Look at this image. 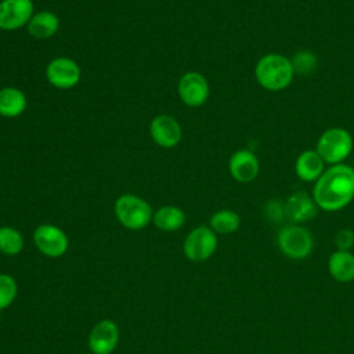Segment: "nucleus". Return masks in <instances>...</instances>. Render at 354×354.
I'll return each instance as SVG.
<instances>
[{
    "label": "nucleus",
    "mask_w": 354,
    "mask_h": 354,
    "mask_svg": "<svg viewBox=\"0 0 354 354\" xmlns=\"http://www.w3.org/2000/svg\"><path fill=\"white\" fill-rule=\"evenodd\" d=\"M313 198L319 209L337 212L354 199V169L344 163L325 169L314 183Z\"/></svg>",
    "instance_id": "obj_1"
},
{
    "label": "nucleus",
    "mask_w": 354,
    "mask_h": 354,
    "mask_svg": "<svg viewBox=\"0 0 354 354\" xmlns=\"http://www.w3.org/2000/svg\"><path fill=\"white\" fill-rule=\"evenodd\" d=\"M295 76L292 62L288 57L277 53L263 55L254 66V77L257 83L268 91H279L286 88Z\"/></svg>",
    "instance_id": "obj_2"
},
{
    "label": "nucleus",
    "mask_w": 354,
    "mask_h": 354,
    "mask_svg": "<svg viewBox=\"0 0 354 354\" xmlns=\"http://www.w3.org/2000/svg\"><path fill=\"white\" fill-rule=\"evenodd\" d=\"M115 216L127 230L138 231L152 221V207L149 203L133 194H123L115 202Z\"/></svg>",
    "instance_id": "obj_3"
},
{
    "label": "nucleus",
    "mask_w": 354,
    "mask_h": 354,
    "mask_svg": "<svg viewBox=\"0 0 354 354\" xmlns=\"http://www.w3.org/2000/svg\"><path fill=\"white\" fill-rule=\"evenodd\" d=\"M277 243L281 253L292 260H304L314 249L313 234L301 224L283 225L278 231Z\"/></svg>",
    "instance_id": "obj_4"
},
{
    "label": "nucleus",
    "mask_w": 354,
    "mask_h": 354,
    "mask_svg": "<svg viewBox=\"0 0 354 354\" xmlns=\"http://www.w3.org/2000/svg\"><path fill=\"white\" fill-rule=\"evenodd\" d=\"M354 141L351 134L343 127H330L325 130L318 141L315 151L321 155L325 163L337 165L351 153Z\"/></svg>",
    "instance_id": "obj_5"
},
{
    "label": "nucleus",
    "mask_w": 354,
    "mask_h": 354,
    "mask_svg": "<svg viewBox=\"0 0 354 354\" xmlns=\"http://www.w3.org/2000/svg\"><path fill=\"white\" fill-rule=\"evenodd\" d=\"M217 245V234L207 225H198L185 236L183 243V253L188 260L194 263H202L214 254Z\"/></svg>",
    "instance_id": "obj_6"
},
{
    "label": "nucleus",
    "mask_w": 354,
    "mask_h": 354,
    "mask_svg": "<svg viewBox=\"0 0 354 354\" xmlns=\"http://www.w3.org/2000/svg\"><path fill=\"white\" fill-rule=\"evenodd\" d=\"M33 243L43 256L50 259L64 256L69 248V239L65 231L48 223L40 224L35 228Z\"/></svg>",
    "instance_id": "obj_7"
},
{
    "label": "nucleus",
    "mask_w": 354,
    "mask_h": 354,
    "mask_svg": "<svg viewBox=\"0 0 354 354\" xmlns=\"http://www.w3.org/2000/svg\"><path fill=\"white\" fill-rule=\"evenodd\" d=\"M119 326L115 321L105 318L98 321L90 330L87 346L91 354H112L119 344Z\"/></svg>",
    "instance_id": "obj_8"
},
{
    "label": "nucleus",
    "mask_w": 354,
    "mask_h": 354,
    "mask_svg": "<svg viewBox=\"0 0 354 354\" xmlns=\"http://www.w3.org/2000/svg\"><path fill=\"white\" fill-rule=\"evenodd\" d=\"M181 101L192 108L203 105L209 98V83L199 72H187L181 76L177 86Z\"/></svg>",
    "instance_id": "obj_9"
},
{
    "label": "nucleus",
    "mask_w": 354,
    "mask_h": 354,
    "mask_svg": "<svg viewBox=\"0 0 354 354\" xmlns=\"http://www.w3.org/2000/svg\"><path fill=\"white\" fill-rule=\"evenodd\" d=\"M46 76L51 86L61 90H68L79 83L82 72L73 59L59 57L50 61L46 69Z\"/></svg>",
    "instance_id": "obj_10"
},
{
    "label": "nucleus",
    "mask_w": 354,
    "mask_h": 354,
    "mask_svg": "<svg viewBox=\"0 0 354 354\" xmlns=\"http://www.w3.org/2000/svg\"><path fill=\"white\" fill-rule=\"evenodd\" d=\"M33 15L32 0H1L0 1V29L17 30L30 21Z\"/></svg>",
    "instance_id": "obj_11"
},
{
    "label": "nucleus",
    "mask_w": 354,
    "mask_h": 354,
    "mask_svg": "<svg viewBox=\"0 0 354 354\" xmlns=\"http://www.w3.org/2000/svg\"><path fill=\"white\" fill-rule=\"evenodd\" d=\"M285 203V216L292 224H303L318 214V205L306 191H295L288 196Z\"/></svg>",
    "instance_id": "obj_12"
},
{
    "label": "nucleus",
    "mask_w": 354,
    "mask_h": 354,
    "mask_svg": "<svg viewBox=\"0 0 354 354\" xmlns=\"http://www.w3.org/2000/svg\"><path fill=\"white\" fill-rule=\"evenodd\" d=\"M149 133L152 140L163 148H173L183 138L180 123L169 115L155 116L149 124Z\"/></svg>",
    "instance_id": "obj_13"
},
{
    "label": "nucleus",
    "mask_w": 354,
    "mask_h": 354,
    "mask_svg": "<svg viewBox=\"0 0 354 354\" xmlns=\"http://www.w3.org/2000/svg\"><path fill=\"white\" fill-rule=\"evenodd\" d=\"M228 170L232 178L238 183H250L259 174V159L250 149H238L230 158Z\"/></svg>",
    "instance_id": "obj_14"
},
{
    "label": "nucleus",
    "mask_w": 354,
    "mask_h": 354,
    "mask_svg": "<svg viewBox=\"0 0 354 354\" xmlns=\"http://www.w3.org/2000/svg\"><path fill=\"white\" fill-rule=\"evenodd\" d=\"M325 171V162L315 149L303 151L295 162L296 176L307 183H315Z\"/></svg>",
    "instance_id": "obj_15"
},
{
    "label": "nucleus",
    "mask_w": 354,
    "mask_h": 354,
    "mask_svg": "<svg viewBox=\"0 0 354 354\" xmlns=\"http://www.w3.org/2000/svg\"><path fill=\"white\" fill-rule=\"evenodd\" d=\"M328 271L337 282L354 281V254L350 250H335L328 259Z\"/></svg>",
    "instance_id": "obj_16"
},
{
    "label": "nucleus",
    "mask_w": 354,
    "mask_h": 354,
    "mask_svg": "<svg viewBox=\"0 0 354 354\" xmlns=\"http://www.w3.org/2000/svg\"><path fill=\"white\" fill-rule=\"evenodd\" d=\"M59 18L51 11H40L33 14L28 22V32L35 39H48L57 33Z\"/></svg>",
    "instance_id": "obj_17"
},
{
    "label": "nucleus",
    "mask_w": 354,
    "mask_h": 354,
    "mask_svg": "<svg viewBox=\"0 0 354 354\" xmlns=\"http://www.w3.org/2000/svg\"><path fill=\"white\" fill-rule=\"evenodd\" d=\"M152 223L160 231L174 232V231L180 230L184 225V223H185V213L178 206L166 205V206L159 207L153 213Z\"/></svg>",
    "instance_id": "obj_18"
},
{
    "label": "nucleus",
    "mask_w": 354,
    "mask_h": 354,
    "mask_svg": "<svg viewBox=\"0 0 354 354\" xmlns=\"http://www.w3.org/2000/svg\"><path fill=\"white\" fill-rule=\"evenodd\" d=\"M28 101L24 91L15 87L0 90V115L4 118H17L26 109Z\"/></svg>",
    "instance_id": "obj_19"
},
{
    "label": "nucleus",
    "mask_w": 354,
    "mask_h": 354,
    "mask_svg": "<svg viewBox=\"0 0 354 354\" xmlns=\"http://www.w3.org/2000/svg\"><path fill=\"white\" fill-rule=\"evenodd\" d=\"M209 227L221 235H228L235 232L241 227V217L236 212L230 209H221L212 214L209 220Z\"/></svg>",
    "instance_id": "obj_20"
},
{
    "label": "nucleus",
    "mask_w": 354,
    "mask_h": 354,
    "mask_svg": "<svg viewBox=\"0 0 354 354\" xmlns=\"http://www.w3.org/2000/svg\"><path fill=\"white\" fill-rule=\"evenodd\" d=\"M25 239L22 234L10 225L0 227V253L4 256H17L22 252Z\"/></svg>",
    "instance_id": "obj_21"
},
{
    "label": "nucleus",
    "mask_w": 354,
    "mask_h": 354,
    "mask_svg": "<svg viewBox=\"0 0 354 354\" xmlns=\"http://www.w3.org/2000/svg\"><path fill=\"white\" fill-rule=\"evenodd\" d=\"M290 62H292L295 75L297 73L300 76H310L318 68V58H317V55L313 51L306 50V48L297 51L292 57Z\"/></svg>",
    "instance_id": "obj_22"
},
{
    "label": "nucleus",
    "mask_w": 354,
    "mask_h": 354,
    "mask_svg": "<svg viewBox=\"0 0 354 354\" xmlns=\"http://www.w3.org/2000/svg\"><path fill=\"white\" fill-rule=\"evenodd\" d=\"M18 295V283L10 274L0 272V311L10 307Z\"/></svg>",
    "instance_id": "obj_23"
},
{
    "label": "nucleus",
    "mask_w": 354,
    "mask_h": 354,
    "mask_svg": "<svg viewBox=\"0 0 354 354\" xmlns=\"http://www.w3.org/2000/svg\"><path fill=\"white\" fill-rule=\"evenodd\" d=\"M264 216L272 224H281L286 220L285 203L279 199H271L264 205Z\"/></svg>",
    "instance_id": "obj_24"
},
{
    "label": "nucleus",
    "mask_w": 354,
    "mask_h": 354,
    "mask_svg": "<svg viewBox=\"0 0 354 354\" xmlns=\"http://www.w3.org/2000/svg\"><path fill=\"white\" fill-rule=\"evenodd\" d=\"M336 250H350L354 246V231L350 228H342L335 235Z\"/></svg>",
    "instance_id": "obj_25"
}]
</instances>
